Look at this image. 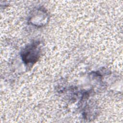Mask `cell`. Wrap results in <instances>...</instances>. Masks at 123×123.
<instances>
[{
    "instance_id": "6da1fadb",
    "label": "cell",
    "mask_w": 123,
    "mask_h": 123,
    "mask_svg": "<svg viewBox=\"0 0 123 123\" xmlns=\"http://www.w3.org/2000/svg\"><path fill=\"white\" fill-rule=\"evenodd\" d=\"M38 48L36 44H33L26 48L23 53V58L25 62H35L38 57Z\"/></svg>"
}]
</instances>
